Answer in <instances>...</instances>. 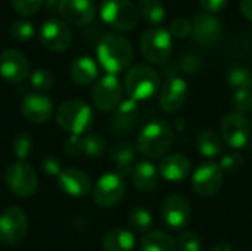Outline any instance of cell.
<instances>
[{"instance_id":"obj_1","label":"cell","mask_w":252,"mask_h":251,"mask_svg":"<svg viewBox=\"0 0 252 251\" xmlns=\"http://www.w3.org/2000/svg\"><path fill=\"white\" fill-rule=\"evenodd\" d=\"M100 67L112 75L127 70L134 58V50L128 38L118 33H106L97 43L96 49Z\"/></svg>"},{"instance_id":"obj_2","label":"cell","mask_w":252,"mask_h":251,"mask_svg":"<svg viewBox=\"0 0 252 251\" xmlns=\"http://www.w3.org/2000/svg\"><path fill=\"white\" fill-rule=\"evenodd\" d=\"M174 142V132L165 120L146 123L137 135V151L148 158H164Z\"/></svg>"},{"instance_id":"obj_3","label":"cell","mask_w":252,"mask_h":251,"mask_svg":"<svg viewBox=\"0 0 252 251\" xmlns=\"http://www.w3.org/2000/svg\"><path fill=\"white\" fill-rule=\"evenodd\" d=\"M55 118L58 126L63 132L69 133V136H83L92 129L94 121L90 105L80 99H72L61 104Z\"/></svg>"},{"instance_id":"obj_4","label":"cell","mask_w":252,"mask_h":251,"mask_svg":"<svg viewBox=\"0 0 252 251\" xmlns=\"http://www.w3.org/2000/svg\"><path fill=\"white\" fill-rule=\"evenodd\" d=\"M161 78L155 68L146 64L134 65L124 78V90L130 99L139 102L151 99L159 89Z\"/></svg>"},{"instance_id":"obj_5","label":"cell","mask_w":252,"mask_h":251,"mask_svg":"<svg viewBox=\"0 0 252 251\" xmlns=\"http://www.w3.org/2000/svg\"><path fill=\"white\" fill-rule=\"evenodd\" d=\"M99 15L106 25L118 31H130L139 21V10L131 0H102Z\"/></svg>"},{"instance_id":"obj_6","label":"cell","mask_w":252,"mask_h":251,"mask_svg":"<svg viewBox=\"0 0 252 251\" xmlns=\"http://www.w3.org/2000/svg\"><path fill=\"white\" fill-rule=\"evenodd\" d=\"M173 37L170 31L161 27L146 30L140 37V52L143 58L155 65L165 64L171 55Z\"/></svg>"},{"instance_id":"obj_7","label":"cell","mask_w":252,"mask_h":251,"mask_svg":"<svg viewBox=\"0 0 252 251\" xmlns=\"http://www.w3.org/2000/svg\"><path fill=\"white\" fill-rule=\"evenodd\" d=\"M4 180L12 194L19 198H28L37 191V173L27 161H15L6 169Z\"/></svg>"},{"instance_id":"obj_8","label":"cell","mask_w":252,"mask_h":251,"mask_svg":"<svg viewBox=\"0 0 252 251\" xmlns=\"http://www.w3.org/2000/svg\"><path fill=\"white\" fill-rule=\"evenodd\" d=\"M28 219L22 209L7 207L0 213V243L9 247L18 246L27 235Z\"/></svg>"},{"instance_id":"obj_9","label":"cell","mask_w":252,"mask_h":251,"mask_svg":"<svg viewBox=\"0 0 252 251\" xmlns=\"http://www.w3.org/2000/svg\"><path fill=\"white\" fill-rule=\"evenodd\" d=\"M126 192V182L115 172L102 175L93 186V200L99 207H114L117 206Z\"/></svg>"},{"instance_id":"obj_10","label":"cell","mask_w":252,"mask_h":251,"mask_svg":"<svg viewBox=\"0 0 252 251\" xmlns=\"http://www.w3.org/2000/svg\"><path fill=\"white\" fill-rule=\"evenodd\" d=\"M121 96H123L121 83L117 78V75L112 74H106L100 77L92 89L93 105L103 112L117 109V107L121 104Z\"/></svg>"},{"instance_id":"obj_11","label":"cell","mask_w":252,"mask_h":251,"mask_svg":"<svg viewBox=\"0 0 252 251\" xmlns=\"http://www.w3.org/2000/svg\"><path fill=\"white\" fill-rule=\"evenodd\" d=\"M221 136L224 143L235 149H242L251 139V123L241 112H229L221 120Z\"/></svg>"},{"instance_id":"obj_12","label":"cell","mask_w":252,"mask_h":251,"mask_svg":"<svg viewBox=\"0 0 252 251\" xmlns=\"http://www.w3.org/2000/svg\"><path fill=\"white\" fill-rule=\"evenodd\" d=\"M38 38L41 44L52 52H65L72 43L69 27L66 22L58 18H49L41 24L38 30Z\"/></svg>"},{"instance_id":"obj_13","label":"cell","mask_w":252,"mask_h":251,"mask_svg":"<svg viewBox=\"0 0 252 251\" xmlns=\"http://www.w3.org/2000/svg\"><path fill=\"white\" fill-rule=\"evenodd\" d=\"M223 185V170L216 163H204L193 172L192 186L199 197L210 198L219 194Z\"/></svg>"},{"instance_id":"obj_14","label":"cell","mask_w":252,"mask_h":251,"mask_svg":"<svg viewBox=\"0 0 252 251\" xmlns=\"http://www.w3.org/2000/svg\"><path fill=\"white\" fill-rule=\"evenodd\" d=\"M161 216L168 228L179 231L189 225L192 219V206L189 200L183 195H170L162 204Z\"/></svg>"},{"instance_id":"obj_15","label":"cell","mask_w":252,"mask_h":251,"mask_svg":"<svg viewBox=\"0 0 252 251\" xmlns=\"http://www.w3.org/2000/svg\"><path fill=\"white\" fill-rule=\"evenodd\" d=\"M188 93L189 87L185 78L177 75L167 78L159 92V105L162 111L167 114H176L177 111H180L186 104Z\"/></svg>"},{"instance_id":"obj_16","label":"cell","mask_w":252,"mask_h":251,"mask_svg":"<svg viewBox=\"0 0 252 251\" xmlns=\"http://www.w3.org/2000/svg\"><path fill=\"white\" fill-rule=\"evenodd\" d=\"M223 34L221 22L210 13H196L192 19V37L201 46H214Z\"/></svg>"},{"instance_id":"obj_17","label":"cell","mask_w":252,"mask_h":251,"mask_svg":"<svg viewBox=\"0 0 252 251\" xmlns=\"http://www.w3.org/2000/svg\"><path fill=\"white\" fill-rule=\"evenodd\" d=\"M30 62L16 49H6L0 53V75L9 83H21L30 77Z\"/></svg>"},{"instance_id":"obj_18","label":"cell","mask_w":252,"mask_h":251,"mask_svg":"<svg viewBox=\"0 0 252 251\" xmlns=\"http://www.w3.org/2000/svg\"><path fill=\"white\" fill-rule=\"evenodd\" d=\"M58 12L63 22L84 27L94 19L96 4L93 0H61Z\"/></svg>"},{"instance_id":"obj_19","label":"cell","mask_w":252,"mask_h":251,"mask_svg":"<svg viewBox=\"0 0 252 251\" xmlns=\"http://www.w3.org/2000/svg\"><path fill=\"white\" fill-rule=\"evenodd\" d=\"M21 112L30 123L43 124L53 114V102L46 93H28L21 102Z\"/></svg>"},{"instance_id":"obj_20","label":"cell","mask_w":252,"mask_h":251,"mask_svg":"<svg viewBox=\"0 0 252 251\" xmlns=\"http://www.w3.org/2000/svg\"><path fill=\"white\" fill-rule=\"evenodd\" d=\"M58 186L59 189L74 198H81L90 194L92 182L90 178L80 169L66 167L58 176Z\"/></svg>"},{"instance_id":"obj_21","label":"cell","mask_w":252,"mask_h":251,"mask_svg":"<svg viewBox=\"0 0 252 251\" xmlns=\"http://www.w3.org/2000/svg\"><path fill=\"white\" fill-rule=\"evenodd\" d=\"M192 170V164L188 157L183 154L165 155L158 167L159 175L168 182H182L185 180Z\"/></svg>"},{"instance_id":"obj_22","label":"cell","mask_w":252,"mask_h":251,"mask_svg":"<svg viewBox=\"0 0 252 251\" xmlns=\"http://www.w3.org/2000/svg\"><path fill=\"white\" fill-rule=\"evenodd\" d=\"M139 118H140V108L137 102L133 99H127L117 107L111 121V127L117 133H127L137 124Z\"/></svg>"},{"instance_id":"obj_23","label":"cell","mask_w":252,"mask_h":251,"mask_svg":"<svg viewBox=\"0 0 252 251\" xmlns=\"http://www.w3.org/2000/svg\"><path fill=\"white\" fill-rule=\"evenodd\" d=\"M99 75L97 64L90 56L77 58L69 67V77L77 86H89L96 81Z\"/></svg>"},{"instance_id":"obj_24","label":"cell","mask_w":252,"mask_h":251,"mask_svg":"<svg viewBox=\"0 0 252 251\" xmlns=\"http://www.w3.org/2000/svg\"><path fill=\"white\" fill-rule=\"evenodd\" d=\"M131 180L140 192H152L158 186L159 172L151 161H139L131 170Z\"/></svg>"},{"instance_id":"obj_25","label":"cell","mask_w":252,"mask_h":251,"mask_svg":"<svg viewBox=\"0 0 252 251\" xmlns=\"http://www.w3.org/2000/svg\"><path fill=\"white\" fill-rule=\"evenodd\" d=\"M111 160L115 164V173L121 178H127L131 175L133 164L136 160V148L130 142H120L115 143L111 149Z\"/></svg>"},{"instance_id":"obj_26","label":"cell","mask_w":252,"mask_h":251,"mask_svg":"<svg viewBox=\"0 0 252 251\" xmlns=\"http://www.w3.org/2000/svg\"><path fill=\"white\" fill-rule=\"evenodd\" d=\"M134 246V234L126 228H114L108 231L102 241L103 251H133Z\"/></svg>"},{"instance_id":"obj_27","label":"cell","mask_w":252,"mask_h":251,"mask_svg":"<svg viewBox=\"0 0 252 251\" xmlns=\"http://www.w3.org/2000/svg\"><path fill=\"white\" fill-rule=\"evenodd\" d=\"M196 148L201 155L207 158H216L223 152L224 141L217 132L211 129H205L201 130L196 136Z\"/></svg>"},{"instance_id":"obj_28","label":"cell","mask_w":252,"mask_h":251,"mask_svg":"<svg viewBox=\"0 0 252 251\" xmlns=\"http://www.w3.org/2000/svg\"><path fill=\"white\" fill-rule=\"evenodd\" d=\"M177 243L164 231L148 232L140 243V251H176Z\"/></svg>"},{"instance_id":"obj_29","label":"cell","mask_w":252,"mask_h":251,"mask_svg":"<svg viewBox=\"0 0 252 251\" xmlns=\"http://www.w3.org/2000/svg\"><path fill=\"white\" fill-rule=\"evenodd\" d=\"M137 10L140 16L151 25H159L167 18V10L161 0H139Z\"/></svg>"},{"instance_id":"obj_30","label":"cell","mask_w":252,"mask_h":251,"mask_svg":"<svg viewBox=\"0 0 252 251\" xmlns=\"http://www.w3.org/2000/svg\"><path fill=\"white\" fill-rule=\"evenodd\" d=\"M128 225L133 231L139 234L148 232L154 225V217L151 212L145 207H134L128 213Z\"/></svg>"},{"instance_id":"obj_31","label":"cell","mask_w":252,"mask_h":251,"mask_svg":"<svg viewBox=\"0 0 252 251\" xmlns=\"http://www.w3.org/2000/svg\"><path fill=\"white\" fill-rule=\"evenodd\" d=\"M35 25L28 19H15L9 25V34L18 43L30 41L35 36Z\"/></svg>"},{"instance_id":"obj_32","label":"cell","mask_w":252,"mask_h":251,"mask_svg":"<svg viewBox=\"0 0 252 251\" xmlns=\"http://www.w3.org/2000/svg\"><path fill=\"white\" fill-rule=\"evenodd\" d=\"M227 83L235 90H252V72L245 67H233L227 72Z\"/></svg>"},{"instance_id":"obj_33","label":"cell","mask_w":252,"mask_h":251,"mask_svg":"<svg viewBox=\"0 0 252 251\" xmlns=\"http://www.w3.org/2000/svg\"><path fill=\"white\" fill-rule=\"evenodd\" d=\"M30 83H31L32 89L37 93H46V92H49L53 87L55 77H53V74L49 70L38 68V70H34L30 74Z\"/></svg>"},{"instance_id":"obj_34","label":"cell","mask_w":252,"mask_h":251,"mask_svg":"<svg viewBox=\"0 0 252 251\" xmlns=\"http://www.w3.org/2000/svg\"><path fill=\"white\" fill-rule=\"evenodd\" d=\"M12 152L18 161H25L32 152V139L27 133H18L12 142Z\"/></svg>"},{"instance_id":"obj_35","label":"cell","mask_w":252,"mask_h":251,"mask_svg":"<svg viewBox=\"0 0 252 251\" xmlns=\"http://www.w3.org/2000/svg\"><path fill=\"white\" fill-rule=\"evenodd\" d=\"M84 155L90 158H97L105 149V139L99 133H87L84 138Z\"/></svg>"},{"instance_id":"obj_36","label":"cell","mask_w":252,"mask_h":251,"mask_svg":"<svg viewBox=\"0 0 252 251\" xmlns=\"http://www.w3.org/2000/svg\"><path fill=\"white\" fill-rule=\"evenodd\" d=\"M177 247L180 251H201L202 250V240L193 231H185L177 238Z\"/></svg>"},{"instance_id":"obj_37","label":"cell","mask_w":252,"mask_h":251,"mask_svg":"<svg viewBox=\"0 0 252 251\" xmlns=\"http://www.w3.org/2000/svg\"><path fill=\"white\" fill-rule=\"evenodd\" d=\"M170 34L176 38H186L192 36V21L185 16L174 18L170 24Z\"/></svg>"},{"instance_id":"obj_38","label":"cell","mask_w":252,"mask_h":251,"mask_svg":"<svg viewBox=\"0 0 252 251\" xmlns=\"http://www.w3.org/2000/svg\"><path fill=\"white\" fill-rule=\"evenodd\" d=\"M12 7L22 16L35 15L43 6L44 0H10Z\"/></svg>"},{"instance_id":"obj_39","label":"cell","mask_w":252,"mask_h":251,"mask_svg":"<svg viewBox=\"0 0 252 251\" xmlns=\"http://www.w3.org/2000/svg\"><path fill=\"white\" fill-rule=\"evenodd\" d=\"M236 112L247 114L252 111V90H236L232 99Z\"/></svg>"},{"instance_id":"obj_40","label":"cell","mask_w":252,"mask_h":251,"mask_svg":"<svg viewBox=\"0 0 252 251\" xmlns=\"http://www.w3.org/2000/svg\"><path fill=\"white\" fill-rule=\"evenodd\" d=\"M220 169L223 170V173H238L242 166H244V158L238 154V152H229V154H224L220 160Z\"/></svg>"},{"instance_id":"obj_41","label":"cell","mask_w":252,"mask_h":251,"mask_svg":"<svg viewBox=\"0 0 252 251\" xmlns=\"http://www.w3.org/2000/svg\"><path fill=\"white\" fill-rule=\"evenodd\" d=\"M202 67V59L196 55V53H185L180 59V68L186 72V74H195L201 70Z\"/></svg>"},{"instance_id":"obj_42","label":"cell","mask_w":252,"mask_h":251,"mask_svg":"<svg viewBox=\"0 0 252 251\" xmlns=\"http://www.w3.org/2000/svg\"><path fill=\"white\" fill-rule=\"evenodd\" d=\"M63 151H65L66 155H69L72 158L81 157L84 154V141H83V136H69L65 141Z\"/></svg>"},{"instance_id":"obj_43","label":"cell","mask_w":252,"mask_h":251,"mask_svg":"<svg viewBox=\"0 0 252 251\" xmlns=\"http://www.w3.org/2000/svg\"><path fill=\"white\" fill-rule=\"evenodd\" d=\"M227 1L229 0H199V4L205 13L216 15V13H220L226 9Z\"/></svg>"},{"instance_id":"obj_44","label":"cell","mask_w":252,"mask_h":251,"mask_svg":"<svg viewBox=\"0 0 252 251\" xmlns=\"http://www.w3.org/2000/svg\"><path fill=\"white\" fill-rule=\"evenodd\" d=\"M43 170L49 176H59L63 169L61 167V160L58 157L49 155L43 160Z\"/></svg>"},{"instance_id":"obj_45","label":"cell","mask_w":252,"mask_h":251,"mask_svg":"<svg viewBox=\"0 0 252 251\" xmlns=\"http://www.w3.org/2000/svg\"><path fill=\"white\" fill-rule=\"evenodd\" d=\"M239 6H241L242 15H244L247 19L252 21V0H241Z\"/></svg>"},{"instance_id":"obj_46","label":"cell","mask_w":252,"mask_h":251,"mask_svg":"<svg viewBox=\"0 0 252 251\" xmlns=\"http://www.w3.org/2000/svg\"><path fill=\"white\" fill-rule=\"evenodd\" d=\"M59 3H61V0H44L43 4H46V7L49 10H58L59 9Z\"/></svg>"},{"instance_id":"obj_47","label":"cell","mask_w":252,"mask_h":251,"mask_svg":"<svg viewBox=\"0 0 252 251\" xmlns=\"http://www.w3.org/2000/svg\"><path fill=\"white\" fill-rule=\"evenodd\" d=\"M251 120H252V111H251Z\"/></svg>"}]
</instances>
